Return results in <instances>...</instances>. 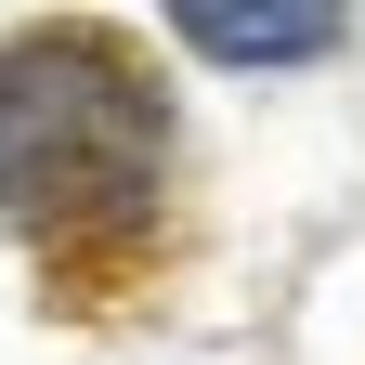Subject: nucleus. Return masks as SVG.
<instances>
[{"label":"nucleus","instance_id":"obj_1","mask_svg":"<svg viewBox=\"0 0 365 365\" xmlns=\"http://www.w3.org/2000/svg\"><path fill=\"white\" fill-rule=\"evenodd\" d=\"M170 105L105 26L0 39V222L39 248H130L157 209Z\"/></svg>","mask_w":365,"mask_h":365},{"label":"nucleus","instance_id":"obj_2","mask_svg":"<svg viewBox=\"0 0 365 365\" xmlns=\"http://www.w3.org/2000/svg\"><path fill=\"white\" fill-rule=\"evenodd\" d=\"M170 26L222 66H300L339 39V0H170Z\"/></svg>","mask_w":365,"mask_h":365}]
</instances>
